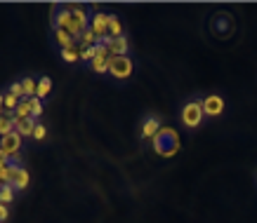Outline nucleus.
<instances>
[{
    "instance_id": "f257e3e1",
    "label": "nucleus",
    "mask_w": 257,
    "mask_h": 223,
    "mask_svg": "<svg viewBox=\"0 0 257 223\" xmlns=\"http://www.w3.org/2000/svg\"><path fill=\"white\" fill-rule=\"evenodd\" d=\"M205 120L203 113V96H191L179 106V124L184 130H198Z\"/></svg>"
},
{
    "instance_id": "f03ea898",
    "label": "nucleus",
    "mask_w": 257,
    "mask_h": 223,
    "mask_svg": "<svg viewBox=\"0 0 257 223\" xmlns=\"http://www.w3.org/2000/svg\"><path fill=\"white\" fill-rule=\"evenodd\" d=\"M151 148H154V153L161 155V158H172V155L177 153L182 144H179V134L172 127H161L156 136L151 138Z\"/></svg>"
},
{
    "instance_id": "7ed1b4c3",
    "label": "nucleus",
    "mask_w": 257,
    "mask_h": 223,
    "mask_svg": "<svg viewBox=\"0 0 257 223\" xmlns=\"http://www.w3.org/2000/svg\"><path fill=\"white\" fill-rule=\"evenodd\" d=\"M52 28H55V31L69 33L71 38L80 40V33H78V28H76V24H73L69 5H55V10H52Z\"/></svg>"
},
{
    "instance_id": "20e7f679",
    "label": "nucleus",
    "mask_w": 257,
    "mask_h": 223,
    "mask_svg": "<svg viewBox=\"0 0 257 223\" xmlns=\"http://www.w3.org/2000/svg\"><path fill=\"white\" fill-rule=\"evenodd\" d=\"M135 73L133 56H111L109 59V76L118 82H123Z\"/></svg>"
},
{
    "instance_id": "39448f33",
    "label": "nucleus",
    "mask_w": 257,
    "mask_h": 223,
    "mask_svg": "<svg viewBox=\"0 0 257 223\" xmlns=\"http://www.w3.org/2000/svg\"><path fill=\"white\" fill-rule=\"evenodd\" d=\"M224 108H226V101L222 94L212 92V94H205V96H203V113H205V118L215 120V118H219L224 113Z\"/></svg>"
},
{
    "instance_id": "423d86ee",
    "label": "nucleus",
    "mask_w": 257,
    "mask_h": 223,
    "mask_svg": "<svg viewBox=\"0 0 257 223\" xmlns=\"http://www.w3.org/2000/svg\"><path fill=\"white\" fill-rule=\"evenodd\" d=\"M22 146H24V138L17 134V132H12V134H8V136L0 138V148L8 153V158L12 162H17V164H22V158H19V153H22Z\"/></svg>"
},
{
    "instance_id": "0eeeda50",
    "label": "nucleus",
    "mask_w": 257,
    "mask_h": 223,
    "mask_svg": "<svg viewBox=\"0 0 257 223\" xmlns=\"http://www.w3.org/2000/svg\"><path fill=\"white\" fill-rule=\"evenodd\" d=\"M161 127H163V120L156 113H147L140 124V141H151L161 132Z\"/></svg>"
},
{
    "instance_id": "6e6552de",
    "label": "nucleus",
    "mask_w": 257,
    "mask_h": 223,
    "mask_svg": "<svg viewBox=\"0 0 257 223\" xmlns=\"http://www.w3.org/2000/svg\"><path fill=\"white\" fill-rule=\"evenodd\" d=\"M90 31L97 36V40L109 38V12H92L90 14Z\"/></svg>"
},
{
    "instance_id": "1a4fd4ad",
    "label": "nucleus",
    "mask_w": 257,
    "mask_h": 223,
    "mask_svg": "<svg viewBox=\"0 0 257 223\" xmlns=\"http://www.w3.org/2000/svg\"><path fill=\"white\" fill-rule=\"evenodd\" d=\"M101 42L109 47L111 56H130V40H127V36H123V38H104Z\"/></svg>"
},
{
    "instance_id": "9d476101",
    "label": "nucleus",
    "mask_w": 257,
    "mask_h": 223,
    "mask_svg": "<svg viewBox=\"0 0 257 223\" xmlns=\"http://www.w3.org/2000/svg\"><path fill=\"white\" fill-rule=\"evenodd\" d=\"M69 10H71V16H73L76 28H78V33L83 36V31L90 28V14H87V10L83 8V5H69Z\"/></svg>"
},
{
    "instance_id": "9b49d317",
    "label": "nucleus",
    "mask_w": 257,
    "mask_h": 223,
    "mask_svg": "<svg viewBox=\"0 0 257 223\" xmlns=\"http://www.w3.org/2000/svg\"><path fill=\"white\" fill-rule=\"evenodd\" d=\"M212 28L217 31V36L226 38L229 33L234 31V22H231V16H229V14H224V12H222V14H217L215 19H212Z\"/></svg>"
},
{
    "instance_id": "f8f14e48",
    "label": "nucleus",
    "mask_w": 257,
    "mask_h": 223,
    "mask_svg": "<svg viewBox=\"0 0 257 223\" xmlns=\"http://www.w3.org/2000/svg\"><path fill=\"white\" fill-rule=\"evenodd\" d=\"M17 127L15 132L19 134L22 138H33V132L38 127V120H33V118H26V120H15Z\"/></svg>"
},
{
    "instance_id": "ddd939ff",
    "label": "nucleus",
    "mask_w": 257,
    "mask_h": 223,
    "mask_svg": "<svg viewBox=\"0 0 257 223\" xmlns=\"http://www.w3.org/2000/svg\"><path fill=\"white\" fill-rule=\"evenodd\" d=\"M29 181H31V176H29V172H26V167H19V170H17V174H15V178H12V188H15L17 192L19 190H26V188H29Z\"/></svg>"
},
{
    "instance_id": "4468645a",
    "label": "nucleus",
    "mask_w": 257,
    "mask_h": 223,
    "mask_svg": "<svg viewBox=\"0 0 257 223\" xmlns=\"http://www.w3.org/2000/svg\"><path fill=\"white\" fill-rule=\"evenodd\" d=\"M109 59L111 56H99V54H97L87 66H90V70L97 73V76H109Z\"/></svg>"
},
{
    "instance_id": "2eb2a0df",
    "label": "nucleus",
    "mask_w": 257,
    "mask_h": 223,
    "mask_svg": "<svg viewBox=\"0 0 257 223\" xmlns=\"http://www.w3.org/2000/svg\"><path fill=\"white\" fill-rule=\"evenodd\" d=\"M59 59L64 64H78L80 62V45H71L66 50H59Z\"/></svg>"
},
{
    "instance_id": "dca6fc26",
    "label": "nucleus",
    "mask_w": 257,
    "mask_h": 223,
    "mask_svg": "<svg viewBox=\"0 0 257 223\" xmlns=\"http://www.w3.org/2000/svg\"><path fill=\"white\" fill-rule=\"evenodd\" d=\"M50 92H52V78H50V76H40L38 78V90H36V96H38L40 101H45L47 96H50Z\"/></svg>"
},
{
    "instance_id": "f3484780",
    "label": "nucleus",
    "mask_w": 257,
    "mask_h": 223,
    "mask_svg": "<svg viewBox=\"0 0 257 223\" xmlns=\"http://www.w3.org/2000/svg\"><path fill=\"white\" fill-rule=\"evenodd\" d=\"M52 38H55V42L59 45V50H66V47H71V45H78V40H76V38H71L69 33H64V31H55V28H52Z\"/></svg>"
},
{
    "instance_id": "a211bd4d",
    "label": "nucleus",
    "mask_w": 257,
    "mask_h": 223,
    "mask_svg": "<svg viewBox=\"0 0 257 223\" xmlns=\"http://www.w3.org/2000/svg\"><path fill=\"white\" fill-rule=\"evenodd\" d=\"M125 31H123V24L118 19L116 14H111L109 12V38H123Z\"/></svg>"
},
{
    "instance_id": "6ab92c4d",
    "label": "nucleus",
    "mask_w": 257,
    "mask_h": 223,
    "mask_svg": "<svg viewBox=\"0 0 257 223\" xmlns=\"http://www.w3.org/2000/svg\"><path fill=\"white\" fill-rule=\"evenodd\" d=\"M15 127H17V122H15V118H12V113H5V116L0 118V138L12 134Z\"/></svg>"
},
{
    "instance_id": "aec40b11",
    "label": "nucleus",
    "mask_w": 257,
    "mask_h": 223,
    "mask_svg": "<svg viewBox=\"0 0 257 223\" xmlns=\"http://www.w3.org/2000/svg\"><path fill=\"white\" fill-rule=\"evenodd\" d=\"M22 87H24L26 99H33V96H36V90H38V80H36L33 76H24L22 78Z\"/></svg>"
},
{
    "instance_id": "412c9836",
    "label": "nucleus",
    "mask_w": 257,
    "mask_h": 223,
    "mask_svg": "<svg viewBox=\"0 0 257 223\" xmlns=\"http://www.w3.org/2000/svg\"><path fill=\"white\" fill-rule=\"evenodd\" d=\"M12 118H15V120H26V118H31V104H29V99H24L22 104L17 106Z\"/></svg>"
},
{
    "instance_id": "4be33fe9",
    "label": "nucleus",
    "mask_w": 257,
    "mask_h": 223,
    "mask_svg": "<svg viewBox=\"0 0 257 223\" xmlns=\"http://www.w3.org/2000/svg\"><path fill=\"white\" fill-rule=\"evenodd\" d=\"M15 188L10 184H5V186H0V204H12L15 202Z\"/></svg>"
},
{
    "instance_id": "5701e85b",
    "label": "nucleus",
    "mask_w": 257,
    "mask_h": 223,
    "mask_svg": "<svg viewBox=\"0 0 257 223\" xmlns=\"http://www.w3.org/2000/svg\"><path fill=\"white\" fill-rule=\"evenodd\" d=\"M29 104H31V118L38 120V118L43 116V110H45V101H40L38 96H33V99H29Z\"/></svg>"
},
{
    "instance_id": "b1692460",
    "label": "nucleus",
    "mask_w": 257,
    "mask_h": 223,
    "mask_svg": "<svg viewBox=\"0 0 257 223\" xmlns=\"http://www.w3.org/2000/svg\"><path fill=\"white\" fill-rule=\"evenodd\" d=\"M99 40H97V36H94L90 28L87 31H83V36H80V40H78V45L80 47H92V45H97Z\"/></svg>"
},
{
    "instance_id": "393cba45",
    "label": "nucleus",
    "mask_w": 257,
    "mask_h": 223,
    "mask_svg": "<svg viewBox=\"0 0 257 223\" xmlns=\"http://www.w3.org/2000/svg\"><path fill=\"white\" fill-rule=\"evenodd\" d=\"M19 104H22V99H17L15 94L5 92V113H15Z\"/></svg>"
},
{
    "instance_id": "a878e982",
    "label": "nucleus",
    "mask_w": 257,
    "mask_h": 223,
    "mask_svg": "<svg viewBox=\"0 0 257 223\" xmlns=\"http://www.w3.org/2000/svg\"><path fill=\"white\" fill-rule=\"evenodd\" d=\"M97 56V45H92V47H80V62L83 64H90Z\"/></svg>"
},
{
    "instance_id": "bb28decb",
    "label": "nucleus",
    "mask_w": 257,
    "mask_h": 223,
    "mask_svg": "<svg viewBox=\"0 0 257 223\" xmlns=\"http://www.w3.org/2000/svg\"><path fill=\"white\" fill-rule=\"evenodd\" d=\"M8 92L10 94H15L17 99H26V94H24V87H22V80H15V82H10V87H8Z\"/></svg>"
},
{
    "instance_id": "cd10ccee",
    "label": "nucleus",
    "mask_w": 257,
    "mask_h": 223,
    "mask_svg": "<svg viewBox=\"0 0 257 223\" xmlns=\"http://www.w3.org/2000/svg\"><path fill=\"white\" fill-rule=\"evenodd\" d=\"M45 138H47V127L43 122H38V127L33 132V141H36V144H43Z\"/></svg>"
},
{
    "instance_id": "c85d7f7f",
    "label": "nucleus",
    "mask_w": 257,
    "mask_h": 223,
    "mask_svg": "<svg viewBox=\"0 0 257 223\" xmlns=\"http://www.w3.org/2000/svg\"><path fill=\"white\" fill-rule=\"evenodd\" d=\"M8 218H10V209H8V204H0V223L8 221Z\"/></svg>"
},
{
    "instance_id": "c756f323",
    "label": "nucleus",
    "mask_w": 257,
    "mask_h": 223,
    "mask_svg": "<svg viewBox=\"0 0 257 223\" xmlns=\"http://www.w3.org/2000/svg\"><path fill=\"white\" fill-rule=\"evenodd\" d=\"M5 116V92H0V118Z\"/></svg>"
},
{
    "instance_id": "7c9ffc66",
    "label": "nucleus",
    "mask_w": 257,
    "mask_h": 223,
    "mask_svg": "<svg viewBox=\"0 0 257 223\" xmlns=\"http://www.w3.org/2000/svg\"><path fill=\"white\" fill-rule=\"evenodd\" d=\"M8 162H12L8 158V153H5V150H3V148H0V164H8Z\"/></svg>"
}]
</instances>
